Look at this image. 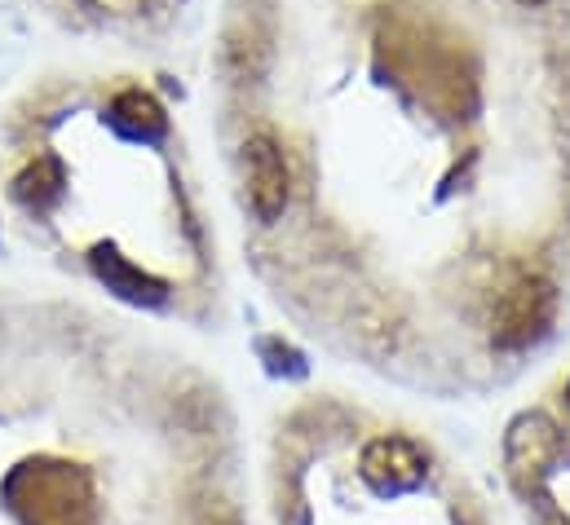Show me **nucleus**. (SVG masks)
I'll list each match as a JSON object with an SVG mask.
<instances>
[{
	"mask_svg": "<svg viewBox=\"0 0 570 525\" xmlns=\"http://www.w3.org/2000/svg\"><path fill=\"white\" fill-rule=\"evenodd\" d=\"M222 120L287 331L487 402L570 340V0H235Z\"/></svg>",
	"mask_w": 570,
	"mask_h": 525,
	"instance_id": "nucleus-1",
	"label": "nucleus"
},
{
	"mask_svg": "<svg viewBox=\"0 0 570 525\" xmlns=\"http://www.w3.org/2000/svg\"><path fill=\"white\" fill-rule=\"evenodd\" d=\"M500 477L513 525H570V363L509 419Z\"/></svg>",
	"mask_w": 570,
	"mask_h": 525,
	"instance_id": "nucleus-3",
	"label": "nucleus"
},
{
	"mask_svg": "<svg viewBox=\"0 0 570 525\" xmlns=\"http://www.w3.org/2000/svg\"><path fill=\"white\" fill-rule=\"evenodd\" d=\"M266 525H513L487 482L412 410L301 389L266 433Z\"/></svg>",
	"mask_w": 570,
	"mask_h": 525,
	"instance_id": "nucleus-2",
	"label": "nucleus"
}]
</instances>
